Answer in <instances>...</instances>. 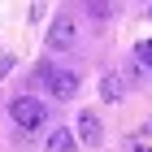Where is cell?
Returning <instances> with one entry per match:
<instances>
[{"instance_id":"cell-1","label":"cell","mask_w":152,"mask_h":152,"mask_svg":"<svg viewBox=\"0 0 152 152\" xmlns=\"http://www.w3.org/2000/svg\"><path fill=\"white\" fill-rule=\"evenodd\" d=\"M9 117H13V126H22V130H39L48 122V109L44 100H35V96H18L9 104Z\"/></svg>"},{"instance_id":"cell-2","label":"cell","mask_w":152,"mask_h":152,"mask_svg":"<svg viewBox=\"0 0 152 152\" xmlns=\"http://www.w3.org/2000/svg\"><path fill=\"white\" fill-rule=\"evenodd\" d=\"M39 74H44V87L52 100H70V96H78V74L74 70H52V65H39Z\"/></svg>"},{"instance_id":"cell-3","label":"cell","mask_w":152,"mask_h":152,"mask_svg":"<svg viewBox=\"0 0 152 152\" xmlns=\"http://www.w3.org/2000/svg\"><path fill=\"white\" fill-rule=\"evenodd\" d=\"M74 39H78L74 18H70V13H57L52 26H48V48H52V52H65V48H74Z\"/></svg>"},{"instance_id":"cell-4","label":"cell","mask_w":152,"mask_h":152,"mask_svg":"<svg viewBox=\"0 0 152 152\" xmlns=\"http://www.w3.org/2000/svg\"><path fill=\"white\" fill-rule=\"evenodd\" d=\"M78 139L83 143H100V139H104V126H100L96 113H78Z\"/></svg>"},{"instance_id":"cell-5","label":"cell","mask_w":152,"mask_h":152,"mask_svg":"<svg viewBox=\"0 0 152 152\" xmlns=\"http://www.w3.org/2000/svg\"><path fill=\"white\" fill-rule=\"evenodd\" d=\"M48 152H78V135H70V126L48 130Z\"/></svg>"},{"instance_id":"cell-6","label":"cell","mask_w":152,"mask_h":152,"mask_svg":"<svg viewBox=\"0 0 152 152\" xmlns=\"http://www.w3.org/2000/svg\"><path fill=\"white\" fill-rule=\"evenodd\" d=\"M122 91H126L122 74H104L100 78V100H122Z\"/></svg>"},{"instance_id":"cell-7","label":"cell","mask_w":152,"mask_h":152,"mask_svg":"<svg viewBox=\"0 0 152 152\" xmlns=\"http://www.w3.org/2000/svg\"><path fill=\"white\" fill-rule=\"evenodd\" d=\"M135 61H139V70H152V39L135 44Z\"/></svg>"},{"instance_id":"cell-8","label":"cell","mask_w":152,"mask_h":152,"mask_svg":"<svg viewBox=\"0 0 152 152\" xmlns=\"http://www.w3.org/2000/svg\"><path fill=\"white\" fill-rule=\"evenodd\" d=\"M44 9H48L44 0H31V9H26V22L35 26V22H39V18H44Z\"/></svg>"},{"instance_id":"cell-9","label":"cell","mask_w":152,"mask_h":152,"mask_svg":"<svg viewBox=\"0 0 152 152\" xmlns=\"http://www.w3.org/2000/svg\"><path fill=\"white\" fill-rule=\"evenodd\" d=\"M4 74H13V57L9 52H0V78H4Z\"/></svg>"},{"instance_id":"cell-10","label":"cell","mask_w":152,"mask_h":152,"mask_svg":"<svg viewBox=\"0 0 152 152\" xmlns=\"http://www.w3.org/2000/svg\"><path fill=\"white\" fill-rule=\"evenodd\" d=\"M148 18H152V4H148Z\"/></svg>"}]
</instances>
